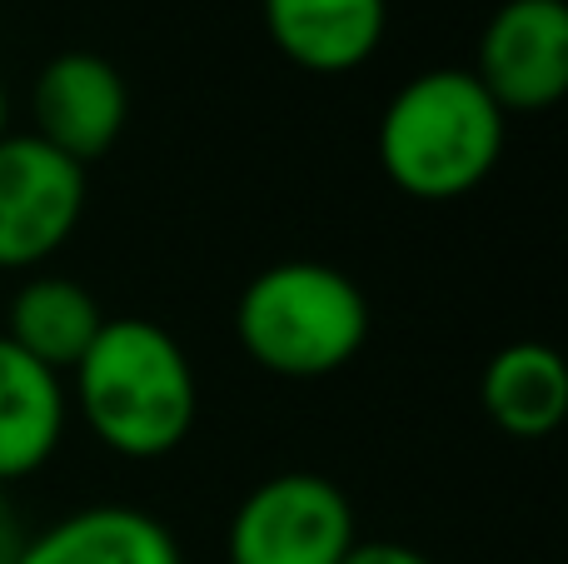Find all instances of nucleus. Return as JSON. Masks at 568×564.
Wrapping results in <instances>:
<instances>
[{
	"label": "nucleus",
	"instance_id": "obj_1",
	"mask_svg": "<svg viewBox=\"0 0 568 564\" xmlns=\"http://www.w3.org/2000/svg\"><path fill=\"white\" fill-rule=\"evenodd\" d=\"M70 380L80 420L120 460H165L195 430V365L185 345L145 315L105 320Z\"/></svg>",
	"mask_w": 568,
	"mask_h": 564
},
{
	"label": "nucleus",
	"instance_id": "obj_2",
	"mask_svg": "<svg viewBox=\"0 0 568 564\" xmlns=\"http://www.w3.org/2000/svg\"><path fill=\"white\" fill-rule=\"evenodd\" d=\"M509 115L474 80V70H424L389 95L379 115V165L389 185L424 205L464 200L494 175Z\"/></svg>",
	"mask_w": 568,
	"mask_h": 564
},
{
	"label": "nucleus",
	"instance_id": "obj_3",
	"mask_svg": "<svg viewBox=\"0 0 568 564\" xmlns=\"http://www.w3.org/2000/svg\"><path fill=\"white\" fill-rule=\"evenodd\" d=\"M235 340L280 380H324L369 340V300L324 260H280L235 300Z\"/></svg>",
	"mask_w": 568,
	"mask_h": 564
},
{
	"label": "nucleus",
	"instance_id": "obj_4",
	"mask_svg": "<svg viewBox=\"0 0 568 564\" xmlns=\"http://www.w3.org/2000/svg\"><path fill=\"white\" fill-rule=\"evenodd\" d=\"M354 545L359 530L349 495L314 470L260 480L225 530L230 564H344Z\"/></svg>",
	"mask_w": 568,
	"mask_h": 564
},
{
	"label": "nucleus",
	"instance_id": "obj_5",
	"mask_svg": "<svg viewBox=\"0 0 568 564\" xmlns=\"http://www.w3.org/2000/svg\"><path fill=\"white\" fill-rule=\"evenodd\" d=\"M85 215V165L30 130L0 140V270H40Z\"/></svg>",
	"mask_w": 568,
	"mask_h": 564
},
{
	"label": "nucleus",
	"instance_id": "obj_6",
	"mask_svg": "<svg viewBox=\"0 0 568 564\" xmlns=\"http://www.w3.org/2000/svg\"><path fill=\"white\" fill-rule=\"evenodd\" d=\"M474 80L504 115L549 110L568 95V6L564 0H504L479 30Z\"/></svg>",
	"mask_w": 568,
	"mask_h": 564
},
{
	"label": "nucleus",
	"instance_id": "obj_7",
	"mask_svg": "<svg viewBox=\"0 0 568 564\" xmlns=\"http://www.w3.org/2000/svg\"><path fill=\"white\" fill-rule=\"evenodd\" d=\"M130 120L125 75L95 50H65L45 60L30 85V135L75 165H95L115 150Z\"/></svg>",
	"mask_w": 568,
	"mask_h": 564
},
{
	"label": "nucleus",
	"instance_id": "obj_8",
	"mask_svg": "<svg viewBox=\"0 0 568 564\" xmlns=\"http://www.w3.org/2000/svg\"><path fill=\"white\" fill-rule=\"evenodd\" d=\"M389 0H265L270 46L310 75H349L384 46Z\"/></svg>",
	"mask_w": 568,
	"mask_h": 564
},
{
	"label": "nucleus",
	"instance_id": "obj_9",
	"mask_svg": "<svg viewBox=\"0 0 568 564\" xmlns=\"http://www.w3.org/2000/svg\"><path fill=\"white\" fill-rule=\"evenodd\" d=\"M10 564H185L165 520L135 505H85L10 555Z\"/></svg>",
	"mask_w": 568,
	"mask_h": 564
},
{
	"label": "nucleus",
	"instance_id": "obj_10",
	"mask_svg": "<svg viewBox=\"0 0 568 564\" xmlns=\"http://www.w3.org/2000/svg\"><path fill=\"white\" fill-rule=\"evenodd\" d=\"M65 380L0 335V485L36 475L65 435Z\"/></svg>",
	"mask_w": 568,
	"mask_h": 564
},
{
	"label": "nucleus",
	"instance_id": "obj_11",
	"mask_svg": "<svg viewBox=\"0 0 568 564\" xmlns=\"http://www.w3.org/2000/svg\"><path fill=\"white\" fill-rule=\"evenodd\" d=\"M479 405L504 435L544 440L568 415V365L544 340H514L484 365Z\"/></svg>",
	"mask_w": 568,
	"mask_h": 564
},
{
	"label": "nucleus",
	"instance_id": "obj_12",
	"mask_svg": "<svg viewBox=\"0 0 568 564\" xmlns=\"http://www.w3.org/2000/svg\"><path fill=\"white\" fill-rule=\"evenodd\" d=\"M100 325H105L100 300L70 275L26 280L6 310V340L55 375H70L80 365V355L95 345Z\"/></svg>",
	"mask_w": 568,
	"mask_h": 564
},
{
	"label": "nucleus",
	"instance_id": "obj_13",
	"mask_svg": "<svg viewBox=\"0 0 568 564\" xmlns=\"http://www.w3.org/2000/svg\"><path fill=\"white\" fill-rule=\"evenodd\" d=\"M344 564H434L424 550H409V545H399V540H369V545H354L349 550V560Z\"/></svg>",
	"mask_w": 568,
	"mask_h": 564
},
{
	"label": "nucleus",
	"instance_id": "obj_14",
	"mask_svg": "<svg viewBox=\"0 0 568 564\" xmlns=\"http://www.w3.org/2000/svg\"><path fill=\"white\" fill-rule=\"evenodd\" d=\"M16 550H20V540H16V510H10V495H6V485H0V564H10Z\"/></svg>",
	"mask_w": 568,
	"mask_h": 564
},
{
	"label": "nucleus",
	"instance_id": "obj_15",
	"mask_svg": "<svg viewBox=\"0 0 568 564\" xmlns=\"http://www.w3.org/2000/svg\"><path fill=\"white\" fill-rule=\"evenodd\" d=\"M6 120H10V100H6V90H0V140L10 135V125H6Z\"/></svg>",
	"mask_w": 568,
	"mask_h": 564
}]
</instances>
